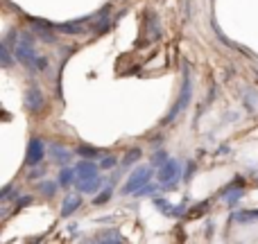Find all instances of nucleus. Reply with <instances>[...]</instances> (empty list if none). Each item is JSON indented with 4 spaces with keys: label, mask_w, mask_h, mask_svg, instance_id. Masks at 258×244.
Wrapping results in <instances>:
<instances>
[{
    "label": "nucleus",
    "mask_w": 258,
    "mask_h": 244,
    "mask_svg": "<svg viewBox=\"0 0 258 244\" xmlns=\"http://www.w3.org/2000/svg\"><path fill=\"white\" fill-rule=\"evenodd\" d=\"M0 52H3V61H5V66H12V54H9V45H7V43H3Z\"/></svg>",
    "instance_id": "f3484780"
},
{
    "label": "nucleus",
    "mask_w": 258,
    "mask_h": 244,
    "mask_svg": "<svg viewBox=\"0 0 258 244\" xmlns=\"http://www.w3.org/2000/svg\"><path fill=\"white\" fill-rule=\"evenodd\" d=\"M156 206L161 208V213H165V215H172V217H177V215H181L183 210V206H170L168 201H161V199H156Z\"/></svg>",
    "instance_id": "f8f14e48"
},
{
    "label": "nucleus",
    "mask_w": 258,
    "mask_h": 244,
    "mask_svg": "<svg viewBox=\"0 0 258 244\" xmlns=\"http://www.w3.org/2000/svg\"><path fill=\"white\" fill-rule=\"evenodd\" d=\"M80 208V197H66V201H63V208H61V213H63V217H68V215H73L75 210Z\"/></svg>",
    "instance_id": "ddd939ff"
},
{
    "label": "nucleus",
    "mask_w": 258,
    "mask_h": 244,
    "mask_svg": "<svg viewBox=\"0 0 258 244\" xmlns=\"http://www.w3.org/2000/svg\"><path fill=\"white\" fill-rule=\"evenodd\" d=\"M150 181H152V168H138L136 172H134L132 177L127 179V183H125V188H122V192H125V195H134L136 190L145 188Z\"/></svg>",
    "instance_id": "7ed1b4c3"
},
{
    "label": "nucleus",
    "mask_w": 258,
    "mask_h": 244,
    "mask_svg": "<svg viewBox=\"0 0 258 244\" xmlns=\"http://www.w3.org/2000/svg\"><path fill=\"white\" fill-rule=\"evenodd\" d=\"M75 170H77V181H89V179L100 177V174H98V165L91 163V160H80V163L75 165Z\"/></svg>",
    "instance_id": "0eeeda50"
},
{
    "label": "nucleus",
    "mask_w": 258,
    "mask_h": 244,
    "mask_svg": "<svg viewBox=\"0 0 258 244\" xmlns=\"http://www.w3.org/2000/svg\"><path fill=\"white\" fill-rule=\"evenodd\" d=\"M25 104H27V109H30L32 113H36V111H41V109H43V93H41L39 86H30V89H27Z\"/></svg>",
    "instance_id": "423d86ee"
},
{
    "label": "nucleus",
    "mask_w": 258,
    "mask_h": 244,
    "mask_svg": "<svg viewBox=\"0 0 258 244\" xmlns=\"http://www.w3.org/2000/svg\"><path fill=\"white\" fill-rule=\"evenodd\" d=\"M190 93H192V86H190V79H188V77H186V79H183V89H181V95H179V102L174 104V109H172V111L168 113V118H165V120H163V124L172 122L174 118H177L179 113H181L183 109L188 107V102H190Z\"/></svg>",
    "instance_id": "20e7f679"
},
{
    "label": "nucleus",
    "mask_w": 258,
    "mask_h": 244,
    "mask_svg": "<svg viewBox=\"0 0 258 244\" xmlns=\"http://www.w3.org/2000/svg\"><path fill=\"white\" fill-rule=\"evenodd\" d=\"M233 219H236L238 224L258 222V210H238V213H233Z\"/></svg>",
    "instance_id": "9b49d317"
},
{
    "label": "nucleus",
    "mask_w": 258,
    "mask_h": 244,
    "mask_svg": "<svg viewBox=\"0 0 258 244\" xmlns=\"http://www.w3.org/2000/svg\"><path fill=\"white\" fill-rule=\"evenodd\" d=\"M165 160H168V158H165V151H163V154H161V151H159V154L154 156V165H159V163H165Z\"/></svg>",
    "instance_id": "6ab92c4d"
},
{
    "label": "nucleus",
    "mask_w": 258,
    "mask_h": 244,
    "mask_svg": "<svg viewBox=\"0 0 258 244\" xmlns=\"http://www.w3.org/2000/svg\"><path fill=\"white\" fill-rule=\"evenodd\" d=\"M77 181V170L75 168H63L61 174H59V186H73Z\"/></svg>",
    "instance_id": "9d476101"
},
{
    "label": "nucleus",
    "mask_w": 258,
    "mask_h": 244,
    "mask_svg": "<svg viewBox=\"0 0 258 244\" xmlns=\"http://www.w3.org/2000/svg\"><path fill=\"white\" fill-rule=\"evenodd\" d=\"M141 158V149H132L129 154L125 156V165H132V163H136V160Z\"/></svg>",
    "instance_id": "dca6fc26"
},
{
    "label": "nucleus",
    "mask_w": 258,
    "mask_h": 244,
    "mask_svg": "<svg viewBox=\"0 0 258 244\" xmlns=\"http://www.w3.org/2000/svg\"><path fill=\"white\" fill-rule=\"evenodd\" d=\"M52 154H54V158L59 160V163H68L71 160V151L68 149H63V147H59V145H52Z\"/></svg>",
    "instance_id": "4468645a"
},
{
    "label": "nucleus",
    "mask_w": 258,
    "mask_h": 244,
    "mask_svg": "<svg viewBox=\"0 0 258 244\" xmlns=\"http://www.w3.org/2000/svg\"><path fill=\"white\" fill-rule=\"evenodd\" d=\"M111 165H116V158H113V156H109V158L102 160V168H111Z\"/></svg>",
    "instance_id": "aec40b11"
},
{
    "label": "nucleus",
    "mask_w": 258,
    "mask_h": 244,
    "mask_svg": "<svg viewBox=\"0 0 258 244\" xmlns=\"http://www.w3.org/2000/svg\"><path fill=\"white\" fill-rule=\"evenodd\" d=\"M43 156H45L43 140H41V138H32L30 145H27V158H25V163L30 165V168H34V165H39L41 160H43Z\"/></svg>",
    "instance_id": "39448f33"
},
{
    "label": "nucleus",
    "mask_w": 258,
    "mask_h": 244,
    "mask_svg": "<svg viewBox=\"0 0 258 244\" xmlns=\"http://www.w3.org/2000/svg\"><path fill=\"white\" fill-rule=\"evenodd\" d=\"M75 188H77L80 192H86V195H93V192H98V188H100V177L89 179V181H77V183H75Z\"/></svg>",
    "instance_id": "1a4fd4ad"
},
{
    "label": "nucleus",
    "mask_w": 258,
    "mask_h": 244,
    "mask_svg": "<svg viewBox=\"0 0 258 244\" xmlns=\"http://www.w3.org/2000/svg\"><path fill=\"white\" fill-rule=\"evenodd\" d=\"M14 54H16V61L21 63V66L30 68V70L43 72L45 68H48V59L36 54V48H34V43H32V36H27V34H21V41H18L16 48H14Z\"/></svg>",
    "instance_id": "f257e3e1"
},
{
    "label": "nucleus",
    "mask_w": 258,
    "mask_h": 244,
    "mask_svg": "<svg viewBox=\"0 0 258 244\" xmlns=\"http://www.w3.org/2000/svg\"><path fill=\"white\" fill-rule=\"evenodd\" d=\"M54 190H57V183H52V181L41 183V192H43V195H52Z\"/></svg>",
    "instance_id": "a211bd4d"
},
{
    "label": "nucleus",
    "mask_w": 258,
    "mask_h": 244,
    "mask_svg": "<svg viewBox=\"0 0 258 244\" xmlns=\"http://www.w3.org/2000/svg\"><path fill=\"white\" fill-rule=\"evenodd\" d=\"M77 154H80V156H86V158H93V156L100 154V151L95 149V147H80V149H77Z\"/></svg>",
    "instance_id": "2eb2a0df"
},
{
    "label": "nucleus",
    "mask_w": 258,
    "mask_h": 244,
    "mask_svg": "<svg viewBox=\"0 0 258 244\" xmlns=\"http://www.w3.org/2000/svg\"><path fill=\"white\" fill-rule=\"evenodd\" d=\"M181 163L179 160H165V163H161V168H159V183L163 188H170V186H174V183L181 179Z\"/></svg>",
    "instance_id": "f03ea898"
},
{
    "label": "nucleus",
    "mask_w": 258,
    "mask_h": 244,
    "mask_svg": "<svg viewBox=\"0 0 258 244\" xmlns=\"http://www.w3.org/2000/svg\"><path fill=\"white\" fill-rule=\"evenodd\" d=\"M86 21H89V18H82V21H75V23H61V25H52V30L63 32V34H84V32H89L84 27Z\"/></svg>",
    "instance_id": "6e6552de"
},
{
    "label": "nucleus",
    "mask_w": 258,
    "mask_h": 244,
    "mask_svg": "<svg viewBox=\"0 0 258 244\" xmlns=\"http://www.w3.org/2000/svg\"><path fill=\"white\" fill-rule=\"evenodd\" d=\"M109 197H111V190H104V195L98 197V199H95V204H102V201H107Z\"/></svg>",
    "instance_id": "412c9836"
}]
</instances>
